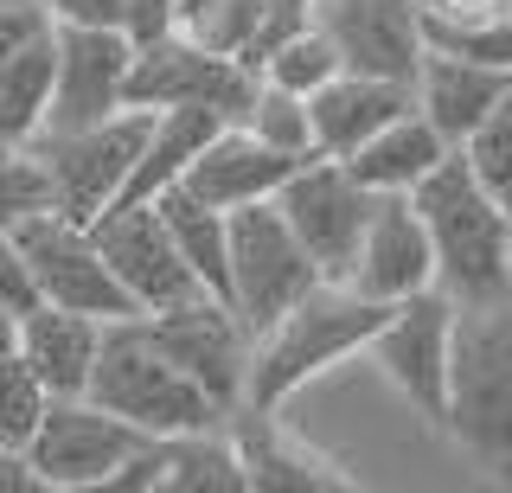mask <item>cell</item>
<instances>
[{"label":"cell","mask_w":512,"mask_h":493,"mask_svg":"<svg viewBox=\"0 0 512 493\" xmlns=\"http://www.w3.org/2000/svg\"><path fill=\"white\" fill-rule=\"evenodd\" d=\"M256 77L276 84V90H295V97H314L327 77H340V52H333V39L320 33V20H308L256 65Z\"/></svg>","instance_id":"4316f807"},{"label":"cell","mask_w":512,"mask_h":493,"mask_svg":"<svg viewBox=\"0 0 512 493\" xmlns=\"http://www.w3.org/2000/svg\"><path fill=\"white\" fill-rule=\"evenodd\" d=\"M52 71H58V33H39L32 45L0 65V135L13 148H26L45 129V109H52Z\"/></svg>","instance_id":"cb8c5ba5"},{"label":"cell","mask_w":512,"mask_h":493,"mask_svg":"<svg viewBox=\"0 0 512 493\" xmlns=\"http://www.w3.org/2000/svg\"><path fill=\"white\" fill-rule=\"evenodd\" d=\"M52 33H58V71H52V109H45L39 135H71L128 109L135 39L122 26H52Z\"/></svg>","instance_id":"4fadbf2b"},{"label":"cell","mask_w":512,"mask_h":493,"mask_svg":"<svg viewBox=\"0 0 512 493\" xmlns=\"http://www.w3.org/2000/svg\"><path fill=\"white\" fill-rule=\"evenodd\" d=\"M90 237H96L103 263L116 269V282L128 289V301H135L141 314H160V308H180V301L205 295L154 199H116V205H103V212L90 218Z\"/></svg>","instance_id":"30bf717a"},{"label":"cell","mask_w":512,"mask_h":493,"mask_svg":"<svg viewBox=\"0 0 512 493\" xmlns=\"http://www.w3.org/2000/svg\"><path fill=\"white\" fill-rule=\"evenodd\" d=\"M461 161H468V167H474V180L512 212V90H506L500 103H493V116L480 122L468 141H461Z\"/></svg>","instance_id":"f1b7e54d"},{"label":"cell","mask_w":512,"mask_h":493,"mask_svg":"<svg viewBox=\"0 0 512 493\" xmlns=\"http://www.w3.org/2000/svg\"><path fill=\"white\" fill-rule=\"evenodd\" d=\"M148 122H154V109L128 103V109H116V116L90 122V129L26 141V148L39 154L45 180H52V212H64L71 225H90L103 205H116L128 173H135L141 141H148Z\"/></svg>","instance_id":"8992f818"},{"label":"cell","mask_w":512,"mask_h":493,"mask_svg":"<svg viewBox=\"0 0 512 493\" xmlns=\"http://www.w3.org/2000/svg\"><path fill=\"white\" fill-rule=\"evenodd\" d=\"M0 154H13V141H7V135H0Z\"/></svg>","instance_id":"60d3db41"},{"label":"cell","mask_w":512,"mask_h":493,"mask_svg":"<svg viewBox=\"0 0 512 493\" xmlns=\"http://www.w3.org/2000/svg\"><path fill=\"white\" fill-rule=\"evenodd\" d=\"M320 282V269L308 257L288 218L276 212V199H250L237 212H224V301H231L237 327L250 333V346L295 308Z\"/></svg>","instance_id":"5b68a950"},{"label":"cell","mask_w":512,"mask_h":493,"mask_svg":"<svg viewBox=\"0 0 512 493\" xmlns=\"http://www.w3.org/2000/svg\"><path fill=\"white\" fill-rule=\"evenodd\" d=\"M52 26H122L128 0H39Z\"/></svg>","instance_id":"d590c367"},{"label":"cell","mask_w":512,"mask_h":493,"mask_svg":"<svg viewBox=\"0 0 512 493\" xmlns=\"http://www.w3.org/2000/svg\"><path fill=\"white\" fill-rule=\"evenodd\" d=\"M45 205H52V180H45L39 154H32V148L0 154V231L26 225L32 212H45Z\"/></svg>","instance_id":"1f68e13d"},{"label":"cell","mask_w":512,"mask_h":493,"mask_svg":"<svg viewBox=\"0 0 512 493\" xmlns=\"http://www.w3.org/2000/svg\"><path fill=\"white\" fill-rule=\"evenodd\" d=\"M423 20H442V26H468V20H500L512 13V0H416Z\"/></svg>","instance_id":"8d00e7d4"},{"label":"cell","mask_w":512,"mask_h":493,"mask_svg":"<svg viewBox=\"0 0 512 493\" xmlns=\"http://www.w3.org/2000/svg\"><path fill=\"white\" fill-rule=\"evenodd\" d=\"M96 346H103V321H96V314L52 308V301H39L32 314H20V359L32 365V378L52 397H77L90 385Z\"/></svg>","instance_id":"44dd1931"},{"label":"cell","mask_w":512,"mask_h":493,"mask_svg":"<svg viewBox=\"0 0 512 493\" xmlns=\"http://www.w3.org/2000/svg\"><path fill=\"white\" fill-rule=\"evenodd\" d=\"M372 205H378V193L352 180L346 161H333V154H308V161L276 186V212L288 218V231L308 244L314 269L327 282H346Z\"/></svg>","instance_id":"9c48e42d"},{"label":"cell","mask_w":512,"mask_h":493,"mask_svg":"<svg viewBox=\"0 0 512 493\" xmlns=\"http://www.w3.org/2000/svg\"><path fill=\"white\" fill-rule=\"evenodd\" d=\"M154 493H250L244 487V461L231 449V429H186L167 436V468H160Z\"/></svg>","instance_id":"d4e9b609"},{"label":"cell","mask_w":512,"mask_h":493,"mask_svg":"<svg viewBox=\"0 0 512 493\" xmlns=\"http://www.w3.org/2000/svg\"><path fill=\"white\" fill-rule=\"evenodd\" d=\"M173 26H180V0H128V13H122V33L135 45L173 33Z\"/></svg>","instance_id":"e575fe53"},{"label":"cell","mask_w":512,"mask_h":493,"mask_svg":"<svg viewBox=\"0 0 512 493\" xmlns=\"http://www.w3.org/2000/svg\"><path fill=\"white\" fill-rule=\"evenodd\" d=\"M148 429H135L128 417L103 410L96 397H45V417L32 429L26 455H32V474L39 487L52 493H103L109 481L122 474V461L135 449H148Z\"/></svg>","instance_id":"52a82bcc"},{"label":"cell","mask_w":512,"mask_h":493,"mask_svg":"<svg viewBox=\"0 0 512 493\" xmlns=\"http://www.w3.org/2000/svg\"><path fill=\"white\" fill-rule=\"evenodd\" d=\"M212 7H218V0H180V26H199Z\"/></svg>","instance_id":"ab89813d"},{"label":"cell","mask_w":512,"mask_h":493,"mask_svg":"<svg viewBox=\"0 0 512 493\" xmlns=\"http://www.w3.org/2000/svg\"><path fill=\"white\" fill-rule=\"evenodd\" d=\"M244 129H250V135H263L269 148H282V154H314L308 97H295V90L256 84V97H250V109H244Z\"/></svg>","instance_id":"83f0119b"},{"label":"cell","mask_w":512,"mask_h":493,"mask_svg":"<svg viewBox=\"0 0 512 493\" xmlns=\"http://www.w3.org/2000/svg\"><path fill=\"white\" fill-rule=\"evenodd\" d=\"M423 52H448V58H474V65L512 71V13H500V20H468V26L423 20Z\"/></svg>","instance_id":"f546056e"},{"label":"cell","mask_w":512,"mask_h":493,"mask_svg":"<svg viewBox=\"0 0 512 493\" xmlns=\"http://www.w3.org/2000/svg\"><path fill=\"white\" fill-rule=\"evenodd\" d=\"M39 33H52V13H45L39 0H0V65Z\"/></svg>","instance_id":"836d02e7"},{"label":"cell","mask_w":512,"mask_h":493,"mask_svg":"<svg viewBox=\"0 0 512 493\" xmlns=\"http://www.w3.org/2000/svg\"><path fill=\"white\" fill-rule=\"evenodd\" d=\"M506 218H512V212H506ZM506 250H512V225H506Z\"/></svg>","instance_id":"b9f144b4"},{"label":"cell","mask_w":512,"mask_h":493,"mask_svg":"<svg viewBox=\"0 0 512 493\" xmlns=\"http://www.w3.org/2000/svg\"><path fill=\"white\" fill-rule=\"evenodd\" d=\"M346 282L372 301H404V295L436 289V250H429L423 212L410 205V193H378Z\"/></svg>","instance_id":"e0dca14e"},{"label":"cell","mask_w":512,"mask_h":493,"mask_svg":"<svg viewBox=\"0 0 512 493\" xmlns=\"http://www.w3.org/2000/svg\"><path fill=\"white\" fill-rule=\"evenodd\" d=\"M45 397H52V391L32 378V365L20 353L0 359V449H26L32 429H39V417H45Z\"/></svg>","instance_id":"4dcf8cb0"},{"label":"cell","mask_w":512,"mask_h":493,"mask_svg":"<svg viewBox=\"0 0 512 493\" xmlns=\"http://www.w3.org/2000/svg\"><path fill=\"white\" fill-rule=\"evenodd\" d=\"M314 20L340 52V71H372L410 84L416 65H423L416 0H314Z\"/></svg>","instance_id":"2e32d148"},{"label":"cell","mask_w":512,"mask_h":493,"mask_svg":"<svg viewBox=\"0 0 512 493\" xmlns=\"http://www.w3.org/2000/svg\"><path fill=\"white\" fill-rule=\"evenodd\" d=\"M0 493H39V474H32L26 449H0Z\"/></svg>","instance_id":"74e56055"},{"label":"cell","mask_w":512,"mask_h":493,"mask_svg":"<svg viewBox=\"0 0 512 493\" xmlns=\"http://www.w3.org/2000/svg\"><path fill=\"white\" fill-rule=\"evenodd\" d=\"M384 314H391V301H372V295L352 289V282H327V276H320L314 289L250 346L244 404L282 410L301 385H314V378L333 372L340 359L365 353L372 333L384 327Z\"/></svg>","instance_id":"7a4b0ae2"},{"label":"cell","mask_w":512,"mask_h":493,"mask_svg":"<svg viewBox=\"0 0 512 493\" xmlns=\"http://www.w3.org/2000/svg\"><path fill=\"white\" fill-rule=\"evenodd\" d=\"M0 308H13V314L39 308V282H32V263L13 244V231H0Z\"/></svg>","instance_id":"d6a6232c"},{"label":"cell","mask_w":512,"mask_h":493,"mask_svg":"<svg viewBox=\"0 0 512 493\" xmlns=\"http://www.w3.org/2000/svg\"><path fill=\"white\" fill-rule=\"evenodd\" d=\"M224 429H231V449L244 461L250 493H346L352 487V474L327 449H314L282 410L237 404L231 417H224Z\"/></svg>","instance_id":"9a60e30c"},{"label":"cell","mask_w":512,"mask_h":493,"mask_svg":"<svg viewBox=\"0 0 512 493\" xmlns=\"http://www.w3.org/2000/svg\"><path fill=\"white\" fill-rule=\"evenodd\" d=\"M154 205H160V218H167L180 257L192 263V276H199V289L224 301V212H218V205H205V199H192L186 186L154 193Z\"/></svg>","instance_id":"484cf974"},{"label":"cell","mask_w":512,"mask_h":493,"mask_svg":"<svg viewBox=\"0 0 512 493\" xmlns=\"http://www.w3.org/2000/svg\"><path fill=\"white\" fill-rule=\"evenodd\" d=\"M442 154H448L442 129L423 116V109H404L391 129H378L372 141H359V148L346 154V173L359 186H372V193H410Z\"/></svg>","instance_id":"7402d4cb"},{"label":"cell","mask_w":512,"mask_h":493,"mask_svg":"<svg viewBox=\"0 0 512 493\" xmlns=\"http://www.w3.org/2000/svg\"><path fill=\"white\" fill-rule=\"evenodd\" d=\"M256 77L244 58L212 52L192 33H160L148 45H135V65H128V103L141 109H212L218 122H244V109L256 97Z\"/></svg>","instance_id":"ba28073f"},{"label":"cell","mask_w":512,"mask_h":493,"mask_svg":"<svg viewBox=\"0 0 512 493\" xmlns=\"http://www.w3.org/2000/svg\"><path fill=\"white\" fill-rule=\"evenodd\" d=\"M410 205L423 212L429 250H436V289L468 308V301H506L512 295V250H506V205L474 180L461 148H448L423 180L410 186Z\"/></svg>","instance_id":"6da1fadb"},{"label":"cell","mask_w":512,"mask_h":493,"mask_svg":"<svg viewBox=\"0 0 512 493\" xmlns=\"http://www.w3.org/2000/svg\"><path fill=\"white\" fill-rule=\"evenodd\" d=\"M301 161H308V154H282V148H269L263 135H250L244 122H224V129L186 161V173L173 186H186L192 199L218 205V212H237V205H250V199H276V186Z\"/></svg>","instance_id":"ac0fdd59"},{"label":"cell","mask_w":512,"mask_h":493,"mask_svg":"<svg viewBox=\"0 0 512 493\" xmlns=\"http://www.w3.org/2000/svg\"><path fill=\"white\" fill-rule=\"evenodd\" d=\"M148 327H154V340L167 346V359L180 365V372H186L205 397H212L224 417L244 404L250 333L237 327L231 301H218V295H192V301H180V308L148 314Z\"/></svg>","instance_id":"5bb4252c"},{"label":"cell","mask_w":512,"mask_h":493,"mask_svg":"<svg viewBox=\"0 0 512 493\" xmlns=\"http://www.w3.org/2000/svg\"><path fill=\"white\" fill-rule=\"evenodd\" d=\"M404 109H416V90L397 77H372V71H340L308 97V122H314V154L346 161L359 141H372L378 129H391Z\"/></svg>","instance_id":"d6986e66"},{"label":"cell","mask_w":512,"mask_h":493,"mask_svg":"<svg viewBox=\"0 0 512 493\" xmlns=\"http://www.w3.org/2000/svg\"><path fill=\"white\" fill-rule=\"evenodd\" d=\"M84 397H96L103 410H116L135 429H148V436H186V429L224 423V410L167 359V346L154 340L148 314L103 321V346H96Z\"/></svg>","instance_id":"277c9868"},{"label":"cell","mask_w":512,"mask_h":493,"mask_svg":"<svg viewBox=\"0 0 512 493\" xmlns=\"http://www.w3.org/2000/svg\"><path fill=\"white\" fill-rule=\"evenodd\" d=\"M416 109L442 129L448 148H461L480 122L493 116V103L512 90V71L500 65H474V58H448V52H423V65L410 77Z\"/></svg>","instance_id":"ffe728a7"},{"label":"cell","mask_w":512,"mask_h":493,"mask_svg":"<svg viewBox=\"0 0 512 493\" xmlns=\"http://www.w3.org/2000/svg\"><path fill=\"white\" fill-rule=\"evenodd\" d=\"M13 244L26 250L32 263V282H39V301L52 308H77V314H96V321H122V314H141L128 289L116 282V269L103 263L90 225H71L64 212H32L26 225H13Z\"/></svg>","instance_id":"8fae6325"},{"label":"cell","mask_w":512,"mask_h":493,"mask_svg":"<svg viewBox=\"0 0 512 493\" xmlns=\"http://www.w3.org/2000/svg\"><path fill=\"white\" fill-rule=\"evenodd\" d=\"M13 353H20V314L0 308V359H13Z\"/></svg>","instance_id":"f35d334b"},{"label":"cell","mask_w":512,"mask_h":493,"mask_svg":"<svg viewBox=\"0 0 512 493\" xmlns=\"http://www.w3.org/2000/svg\"><path fill=\"white\" fill-rule=\"evenodd\" d=\"M218 129H224V122L212 116V109H154L148 141H141V154H135V173H128L122 199H154V193H167V186L186 173V161H192V154H199Z\"/></svg>","instance_id":"603a6c76"},{"label":"cell","mask_w":512,"mask_h":493,"mask_svg":"<svg viewBox=\"0 0 512 493\" xmlns=\"http://www.w3.org/2000/svg\"><path fill=\"white\" fill-rule=\"evenodd\" d=\"M442 429L493 481H512V295L455 308Z\"/></svg>","instance_id":"3957f363"},{"label":"cell","mask_w":512,"mask_h":493,"mask_svg":"<svg viewBox=\"0 0 512 493\" xmlns=\"http://www.w3.org/2000/svg\"><path fill=\"white\" fill-rule=\"evenodd\" d=\"M448 327H455V301L442 289H423V295L391 301L384 327L365 346L372 365L397 385V397L436 429H442V410H448Z\"/></svg>","instance_id":"7c38bea8"}]
</instances>
